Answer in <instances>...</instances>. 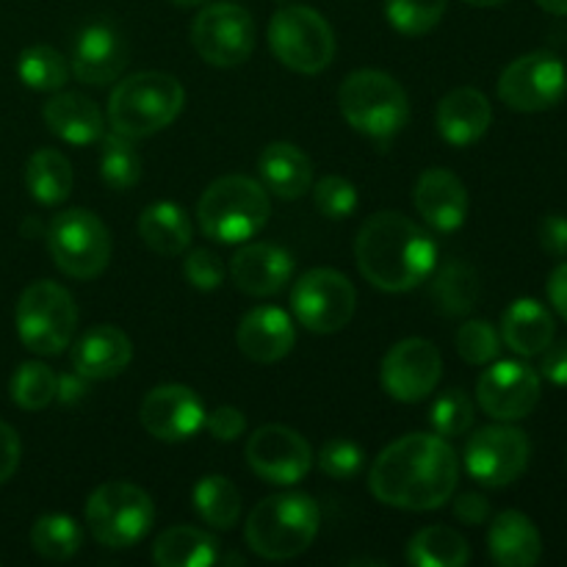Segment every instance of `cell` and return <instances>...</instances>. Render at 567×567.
<instances>
[{
  "label": "cell",
  "mask_w": 567,
  "mask_h": 567,
  "mask_svg": "<svg viewBox=\"0 0 567 567\" xmlns=\"http://www.w3.org/2000/svg\"><path fill=\"white\" fill-rule=\"evenodd\" d=\"M460 482L457 452L446 437L404 435L382 449L369 474V487L374 498L385 507L408 509V513H430L452 502Z\"/></svg>",
  "instance_id": "6da1fadb"
},
{
  "label": "cell",
  "mask_w": 567,
  "mask_h": 567,
  "mask_svg": "<svg viewBox=\"0 0 567 567\" xmlns=\"http://www.w3.org/2000/svg\"><path fill=\"white\" fill-rule=\"evenodd\" d=\"M354 258L365 280L385 293L413 291L437 266L430 233L396 210L369 216L354 238Z\"/></svg>",
  "instance_id": "7a4b0ae2"
},
{
  "label": "cell",
  "mask_w": 567,
  "mask_h": 567,
  "mask_svg": "<svg viewBox=\"0 0 567 567\" xmlns=\"http://www.w3.org/2000/svg\"><path fill=\"white\" fill-rule=\"evenodd\" d=\"M319 526L321 509L313 498L305 493H277L249 513L244 537L252 554L269 563H282L308 551Z\"/></svg>",
  "instance_id": "3957f363"
},
{
  "label": "cell",
  "mask_w": 567,
  "mask_h": 567,
  "mask_svg": "<svg viewBox=\"0 0 567 567\" xmlns=\"http://www.w3.org/2000/svg\"><path fill=\"white\" fill-rule=\"evenodd\" d=\"M186 92L166 72H136L120 81L109 100V122L125 138H147L181 116Z\"/></svg>",
  "instance_id": "277c9868"
},
{
  "label": "cell",
  "mask_w": 567,
  "mask_h": 567,
  "mask_svg": "<svg viewBox=\"0 0 567 567\" xmlns=\"http://www.w3.org/2000/svg\"><path fill=\"white\" fill-rule=\"evenodd\" d=\"M271 203L264 183L244 175H225L210 183L197 203L199 230L219 244H244L264 230Z\"/></svg>",
  "instance_id": "5b68a950"
},
{
  "label": "cell",
  "mask_w": 567,
  "mask_h": 567,
  "mask_svg": "<svg viewBox=\"0 0 567 567\" xmlns=\"http://www.w3.org/2000/svg\"><path fill=\"white\" fill-rule=\"evenodd\" d=\"M338 109L354 131L380 142L399 136L410 120L408 92L396 78L380 70H358L343 78Z\"/></svg>",
  "instance_id": "8992f818"
},
{
  "label": "cell",
  "mask_w": 567,
  "mask_h": 567,
  "mask_svg": "<svg viewBox=\"0 0 567 567\" xmlns=\"http://www.w3.org/2000/svg\"><path fill=\"white\" fill-rule=\"evenodd\" d=\"M14 321L17 336L28 352L53 358V354L64 352L75 338V299L59 282L39 280L20 293Z\"/></svg>",
  "instance_id": "52a82bcc"
},
{
  "label": "cell",
  "mask_w": 567,
  "mask_h": 567,
  "mask_svg": "<svg viewBox=\"0 0 567 567\" xmlns=\"http://www.w3.org/2000/svg\"><path fill=\"white\" fill-rule=\"evenodd\" d=\"M153 498L133 482H105L86 502L89 532L105 548L136 546L153 529Z\"/></svg>",
  "instance_id": "ba28073f"
},
{
  "label": "cell",
  "mask_w": 567,
  "mask_h": 567,
  "mask_svg": "<svg viewBox=\"0 0 567 567\" xmlns=\"http://www.w3.org/2000/svg\"><path fill=\"white\" fill-rule=\"evenodd\" d=\"M269 48L282 66L299 75H319L332 64L336 33L310 6H286L269 22Z\"/></svg>",
  "instance_id": "9c48e42d"
},
{
  "label": "cell",
  "mask_w": 567,
  "mask_h": 567,
  "mask_svg": "<svg viewBox=\"0 0 567 567\" xmlns=\"http://www.w3.org/2000/svg\"><path fill=\"white\" fill-rule=\"evenodd\" d=\"M48 249L66 277L94 280L111 264V233L92 210H61L48 227Z\"/></svg>",
  "instance_id": "30bf717a"
},
{
  "label": "cell",
  "mask_w": 567,
  "mask_h": 567,
  "mask_svg": "<svg viewBox=\"0 0 567 567\" xmlns=\"http://www.w3.org/2000/svg\"><path fill=\"white\" fill-rule=\"evenodd\" d=\"M358 291L347 275L336 269H310L291 291V308L299 324L319 336L341 332L352 321Z\"/></svg>",
  "instance_id": "8fae6325"
},
{
  "label": "cell",
  "mask_w": 567,
  "mask_h": 567,
  "mask_svg": "<svg viewBox=\"0 0 567 567\" xmlns=\"http://www.w3.org/2000/svg\"><path fill=\"white\" fill-rule=\"evenodd\" d=\"M192 44L205 64L230 70L252 55L255 20L244 6L210 3L194 17Z\"/></svg>",
  "instance_id": "7c38bea8"
},
{
  "label": "cell",
  "mask_w": 567,
  "mask_h": 567,
  "mask_svg": "<svg viewBox=\"0 0 567 567\" xmlns=\"http://www.w3.org/2000/svg\"><path fill=\"white\" fill-rule=\"evenodd\" d=\"M567 70L548 50H535L515 59L498 78V97L520 114H540L563 103Z\"/></svg>",
  "instance_id": "4fadbf2b"
},
{
  "label": "cell",
  "mask_w": 567,
  "mask_h": 567,
  "mask_svg": "<svg viewBox=\"0 0 567 567\" xmlns=\"http://www.w3.org/2000/svg\"><path fill=\"white\" fill-rule=\"evenodd\" d=\"M529 437L509 421L474 432L465 446V468L485 487L513 485L529 468Z\"/></svg>",
  "instance_id": "5bb4252c"
},
{
  "label": "cell",
  "mask_w": 567,
  "mask_h": 567,
  "mask_svg": "<svg viewBox=\"0 0 567 567\" xmlns=\"http://www.w3.org/2000/svg\"><path fill=\"white\" fill-rule=\"evenodd\" d=\"M476 402L496 421L526 419L540 402V374L520 360H498L476 380Z\"/></svg>",
  "instance_id": "9a60e30c"
},
{
  "label": "cell",
  "mask_w": 567,
  "mask_h": 567,
  "mask_svg": "<svg viewBox=\"0 0 567 567\" xmlns=\"http://www.w3.org/2000/svg\"><path fill=\"white\" fill-rule=\"evenodd\" d=\"M443 374V358L426 338H404L382 360L380 380L391 399L404 404L421 402L437 388Z\"/></svg>",
  "instance_id": "2e32d148"
},
{
  "label": "cell",
  "mask_w": 567,
  "mask_h": 567,
  "mask_svg": "<svg viewBox=\"0 0 567 567\" xmlns=\"http://www.w3.org/2000/svg\"><path fill=\"white\" fill-rule=\"evenodd\" d=\"M247 463L269 485H297L313 465V449L291 426L266 424L249 435Z\"/></svg>",
  "instance_id": "e0dca14e"
},
{
  "label": "cell",
  "mask_w": 567,
  "mask_h": 567,
  "mask_svg": "<svg viewBox=\"0 0 567 567\" xmlns=\"http://www.w3.org/2000/svg\"><path fill=\"white\" fill-rule=\"evenodd\" d=\"M138 419L144 430L158 441L183 443L205 426V404L192 388L169 382V385L153 388L144 396Z\"/></svg>",
  "instance_id": "ac0fdd59"
},
{
  "label": "cell",
  "mask_w": 567,
  "mask_h": 567,
  "mask_svg": "<svg viewBox=\"0 0 567 567\" xmlns=\"http://www.w3.org/2000/svg\"><path fill=\"white\" fill-rule=\"evenodd\" d=\"M127 64V44L122 33L109 22H97L78 33L72 50V72L89 86H109L120 81Z\"/></svg>",
  "instance_id": "d6986e66"
},
{
  "label": "cell",
  "mask_w": 567,
  "mask_h": 567,
  "mask_svg": "<svg viewBox=\"0 0 567 567\" xmlns=\"http://www.w3.org/2000/svg\"><path fill=\"white\" fill-rule=\"evenodd\" d=\"M413 203L421 219L437 233H454L468 216V192L465 183L449 169H426L415 181Z\"/></svg>",
  "instance_id": "ffe728a7"
},
{
  "label": "cell",
  "mask_w": 567,
  "mask_h": 567,
  "mask_svg": "<svg viewBox=\"0 0 567 567\" xmlns=\"http://www.w3.org/2000/svg\"><path fill=\"white\" fill-rule=\"evenodd\" d=\"M236 343L244 358H249L252 363H280L297 343V327L282 308L260 305L241 319L236 330Z\"/></svg>",
  "instance_id": "44dd1931"
},
{
  "label": "cell",
  "mask_w": 567,
  "mask_h": 567,
  "mask_svg": "<svg viewBox=\"0 0 567 567\" xmlns=\"http://www.w3.org/2000/svg\"><path fill=\"white\" fill-rule=\"evenodd\" d=\"M293 277V258L277 244H247L230 260V280L247 297H275Z\"/></svg>",
  "instance_id": "7402d4cb"
},
{
  "label": "cell",
  "mask_w": 567,
  "mask_h": 567,
  "mask_svg": "<svg viewBox=\"0 0 567 567\" xmlns=\"http://www.w3.org/2000/svg\"><path fill=\"white\" fill-rule=\"evenodd\" d=\"M133 343L114 324H97L72 347V365L83 380H114L131 365Z\"/></svg>",
  "instance_id": "603a6c76"
},
{
  "label": "cell",
  "mask_w": 567,
  "mask_h": 567,
  "mask_svg": "<svg viewBox=\"0 0 567 567\" xmlns=\"http://www.w3.org/2000/svg\"><path fill=\"white\" fill-rule=\"evenodd\" d=\"M437 131H441L443 142L452 147H471L480 142L493 125V109L491 100L480 92V89H454L437 105Z\"/></svg>",
  "instance_id": "cb8c5ba5"
},
{
  "label": "cell",
  "mask_w": 567,
  "mask_h": 567,
  "mask_svg": "<svg viewBox=\"0 0 567 567\" xmlns=\"http://www.w3.org/2000/svg\"><path fill=\"white\" fill-rule=\"evenodd\" d=\"M44 125L55 138L75 147L100 142L105 136V116L94 100L78 92H59L44 103Z\"/></svg>",
  "instance_id": "d4e9b609"
},
{
  "label": "cell",
  "mask_w": 567,
  "mask_h": 567,
  "mask_svg": "<svg viewBox=\"0 0 567 567\" xmlns=\"http://www.w3.org/2000/svg\"><path fill=\"white\" fill-rule=\"evenodd\" d=\"M493 563L502 567H532L543 557V537L529 515L507 509L493 518L487 532Z\"/></svg>",
  "instance_id": "484cf974"
},
{
  "label": "cell",
  "mask_w": 567,
  "mask_h": 567,
  "mask_svg": "<svg viewBox=\"0 0 567 567\" xmlns=\"http://www.w3.org/2000/svg\"><path fill=\"white\" fill-rule=\"evenodd\" d=\"M554 316L543 302L532 297H520L504 310L502 341L520 358H537L554 343Z\"/></svg>",
  "instance_id": "4316f807"
},
{
  "label": "cell",
  "mask_w": 567,
  "mask_h": 567,
  "mask_svg": "<svg viewBox=\"0 0 567 567\" xmlns=\"http://www.w3.org/2000/svg\"><path fill=\"white\" fill-rule=\"evenodd\" d=\"M260 183L280 199H299L313 186V164L291 142H271L258 158Z\"/></svg>",
  "instance_id": "83f0119b"
},
{
  "label": "cell",
  "mask_w": 567,
  "mask_h": 567,
  "mask_svg": "<svg viewBox=\"0 0 567 567\" xmlns=\"http://www.w3.org/2000/svg\"><path fill=\"white\" fill-rule=\"evenodd\" d=\"M158 567H208L219 563V540L197 526H172L153 543Z\"/></svg>",
  "instance_id": "f1b7e54d"
},
{
  "label": "cell",
  "mask_w": 567,
  "mask_h": 567,
  "mask_svg": "<svg viewBox=\"0 0 567 567\" xmlns=\"http://www.w3.org/2000/svg\"><path fill=\"white\" fill-rule=\"evenodd\" d=\"M138 236L155 255L175 258L192 244V219L177 203H155L138 219Z\"/></svg>",
  "instance_id": "f546056e"
},
{
  "label": "cell",
  "mask_w": 567,
  "mask_h": 567,
  "mask_svg": "<svg viewBox=\"0 0 567 567\" xmlns=\"http://www.w3.org/2000/svg\"><path fill=\"white\" fill-rule=\"evenodd\" d=\"M72 164L59 150H37L25 164V186L39 205H61L72 192Z\"/></svg>",
  "instance_id": "4dcf8cb0"
},
{
  "label": "cell",
  "mask_w": 567,
  "mask_h": 567,
  "mask_svg": "<svg viewBox=\"0 0 567 567\" xmlns=\"http://www.w3.org/2000/svg\"><path fill=\"white\" fill-rule=\"evenodd\" d=\"M468 559V540L452 526H424L410 537L408 563L415 567H465Z\"/></svg>",
  "instance_id": "1f68e13d"
},
{
  "label": "cell",
  "mask_w": 567,
  "mask_h": 567,
  "mask_svg": "<svg viewBox=\"0 0 567 567\" xmlns=\"http://www.w3.org/2000/svg\"><path fill=\"white\" fill-rule=\"evenodd\" d=\"M480 275H476L474 266L463 264V260H452V264L441 266L430 288L432 302L446 316L471 313L476 299H480Z\"/></svg>",
  "instance_id": "d6a6232c"
},
{
  "label": "cell",
  "mask_w": 567,
  "mask_h": 567,
  "mask_svg": "<svg viewBox=\"0 0 567 567\" xmlns=\"http://www.w3.org/2000/svg\"><path fill=\"white\" fill-rule=\"evenodd\" d=\"M192 502L199 518L219 532L233 529L238 518H241V493H238V487L227 476H203L194 485Z\"/></svg>",
  "instance_id": "836d02e7"
},
{
  "label": "cell",
  "mask_w": 567,
  "mask_h": 567,
  "mask_svg": "<svg viewBox=\"0 0 567 567\" xmlns=\"http://www.w3.org/2000/svg\"><path fill=\"white\" fill-rule=\"evenodd\" d=\"M31 546L48 563H66L83 546V532L70 515H42L31 529Z\"/></svg>",
  "instance_id": "e575fe53"
},
{
  "label": "cell",
  "mask_w": 567,
  "mask_h": 567,
  "mask_svg": "<svg viewBox=\"0 0 567 567\" xmlns=\"http://www.w3.org/2000/svg\"><path fill=\"white\" fill-rule=\"evenodd\" d=\"M100 177L114 192H127L142 181V158L133 147V138L120 133L100 138Z\"/></svg>",
  "instance_id": "d590c367"
},
{
  "label": "cell",
  "mask_w": 567,
  "mask_h": 567,
  "mask_svg": "<svg viewBox=\"0 0 567 567\" xmlns=\"http://www.w3.org/2000/svg\"><path fill=\"white\" fill-rule=\"evenodd\" d=\"M17 75L33 92H61L70 78V66L59 50L48 48V44H33V48L22 50L17 59Z\"/></svg>",
  "instance_id": "8d00e7d4"
},
{
  "label": "cell",
  "mask_w": 567,
  "mask_h": 567,
  "mask_svg": "<svg viewBox=\"0 0 567 567\" xmlns=\"http://www.w3.org/2000/svg\"><path fill=\"white\" fill-rule=\"evenodd\" d=\"M11 402L17 408L28 410V413H39V410L48 408L50 402L59 393V377L53 374V369L39 360H28L11 377Z\"/></svg>",
  "instance_id": "74e56055"
},
{
  "label": "cell",
  "mask_w": 567,
  "mask_h": 567,
  "mask_svg": "<svg viewBox=\"0 0 567 567\" xmlns=\"http://www.w3.org/2000/svg\"><path fill=\"white\" fill-rule=\"evenodd\" d=\"M449 0H385V17L402 37H424L446 14Z\"/></svg>",
  "instance_id": "f35d334b"
},
{
  "label": "cell",
  "mask_w": 567,
  "mask_h": 567,
  "mask_svg": "<svg viewBox=\"0 0 567 567\" xmlns=\"http://www.w3.org/2000/svg\"><path fill=\"white\" fill-rule=\"evenodd\" d=\"M432 430L441 437H460L474 426V404L463 391L452 388V391L441 393L432 404Z\"/></svg>",
  "instance_id": "ab89813d"
},
{
  "label": "cell",
  "mask_w": 567,
  "mask_h": 567,
  "mask_svg": "<svg viewBox=\"0 0 567 567\" xmlns=\"http://www.w3.org/2000/svg\"><path fill=\"white\" fill-rule=\"evenodd\" d=\"M457 354L471 365H487L498 358L502 352V336L496 332V327L485 319L465 321L457 330Z\"/></svg>",
  "instance_id": "60d3db41"
},
{
  "label": "cell",
  "mask_w": 567,
  "mask_h": 567,
  "mask_svg": "<svg viewBox=\"0 0 567 567\" xmlns=\"http://www.w3.org/2000/svg\"><path fill=\"white\" fill-rule=\"evenodd\" d=\"M313 203L319 214L327 219H347L358 210V188L347 181V177L327 175L316 183Z\"/></svg>",
  "instance_id": "b9f144b4"
},
{
  "label": "cell",
  "mask_w": 567,
  "mask_h": 567,
  "mask_svg": "<svg viewBox=\"0 0 567 567\" xmlns=\"http://www.w3.org/2000/svg\"><path fill=\"white\" fill-rule=\"evenodd\" d=\"M319 468L330 480H354L360 474V468H363V449L352 441H341V437L324 443L319 452Z\"/></svg>",
  "instance_id": "7bdbcfd3"
},
{
  "label": "cell",
  "mask_w": 567,
  "mask_h": 567,
  "mask_svg": "<svg viewBox=\"0 0 567 567\" xmlns=\"http://www.w3.org/2000/svg\"><path fill=\"white\" fill-rule=\"evenodd\" d=\"M183 275H186L188 286L199 288V291H214L225 280V266L210 249H194L183 264Z\"/></svg>",
  "instance_id": "ee69618b"
},
{
  "label": "cell",
  "mask_w": 567,
  "mask_h": 567,
  "mask_svg": "<svg viewBox=\"0 0 567 567\" xmlns=\"http://www.w3.org/2000/svg\"><path fill=\"white\" fill-rule=\"evenodd\" d=\"M205 430H208L216 441L230 443L238 441V437L247 432V419H244V413L238 408L225 404V408H216L214 413H205Z\"/></svg>",
  "instance_id": "f6af8a7d"
},
{
  "label": "cell",
  "mask_w": 567,
  "mask_h": 567,
  "mask_svg": "<svg viewBox=\"0 0 567 567\" xmlns=\"http://www.w3.org/2000/svg\"><path fill=\"white\" fill-rule=\"evenodd\" d=\"M540 247L554 258H567V216L546 214L540 221Z\"/></svg>",
  "instance_id": "bcb514c9"
},
{
  "label": "cell",
  "mask_w": 567,
  "mask_h": 567,
  "mask_svg": "<svg viewBox=\"0 0 567 567\" xmlns=\"http://www.w3.org/2000/svg\"><path fill=\"white\" fill-rule=\"evenodd\" d=\"M20 435L14 432V426L0 421V485L17 474V468H20Z\"/></svg>",
  "instance_id": "7dc6e473"
},
{
  "label": "cell",
  "mask_w": 567,
  "mask_h": 567,
  "mask_svg": "<svg viewBox=\"0 0 567 567\" xmlns=\"http://www.w3.org/2000/svg\"><path fill=\"white\" fill-rule=\"evenodd\" d=\"M454 518L463 520L465 526H482L491 518V504L480 493H460L454 498Z\"/></svg>",
  "instance_id": "c3c4849f"
},
{
  "label": "cell",
  "mask_w": 567,
  "mask_h": 567,
  "mask_svg": "<svg viewBox=\"0 0 567 567\" xmlns=\"http://www.w3.org/2000/svg\"><path fill=\"white\" fill-rule=\"evenodd\" d=\"M543 377L554 385L567 388V341L551 343V347L543 352V363H540Z\"/></svg>",
  "instance_id": "681fc988"
},
{
  "label": "cell",
  "mask_w": 567,
  "mask_h": 567,
  "mask_svg": "<svg viewBox=\"0 0 567 567\" xmlns=\"http://www.w3.org/2000/svg\"><path fill=\"white\" fill-rule=\"evenodd\" d=\"M546 291H548V299H551L554 310H557V313L567 321V260L551 271Z\"/></svg>",
  "instance_id": "f907efd6"
},
{
  "label": "cell",
  "mask_w": 567,
  "mask_h": 567,
  "mask_svg": "<svg viewBox=\"0 0 567 567\" xmlns=\"http://www.w3.org/2000/svg\"><path fill=\"white\" fill-rule=\"evenodd\" d=\"M83 393H86V382L75 380V377H59V393L55 396L61 399V402H75V399H81Z\"/></svg>",
  "instance_id": "816d5d0a"
},
{
  "label": "cell",
  "mask_w": 567,
  "mask_h": 567,
  "mask_svg": "<svg viewBox=\"0 0 567 567\" xmlns=\"http://www.w3.org/2000/svg\"><path fill=\"white\" fill-rule=\"evenodd\" d=\"M543 11L548 14H557V17H567V0H537Z\"/></svg>",
  "instance_id": "f5cc1de1"
},
{
  "label": "cell",
  "mask_w": 567,
  "mask_h": 567,
  "mask_svg": "<svg viewBox=\"0 0 567 567\" xmlns=\"http://www.w3.org/2000/svg\"><path fill=\"white\" fill-rule=\"evenodd\" d=\"M463 3L476 6V9H493V6H502L504 0H463Z\"/></svg>",
  "instance_id": "db71d44e"
},
{
  "label": "cell",
  "mask_w": 567,
  "mask_h": 567,
  "mask_svg": "<svg viewBox=\"0 0 567 567\" xmlns=\"http://www.w3.org/2000/svg\"><path fill=\"white\" fill-rule=\"evenodd\" d=\"M175 6H183V9H188V6H203L205 0H172Z\"/></svg>",
  "instance_id": "11a10c76"
}]
</instances>
